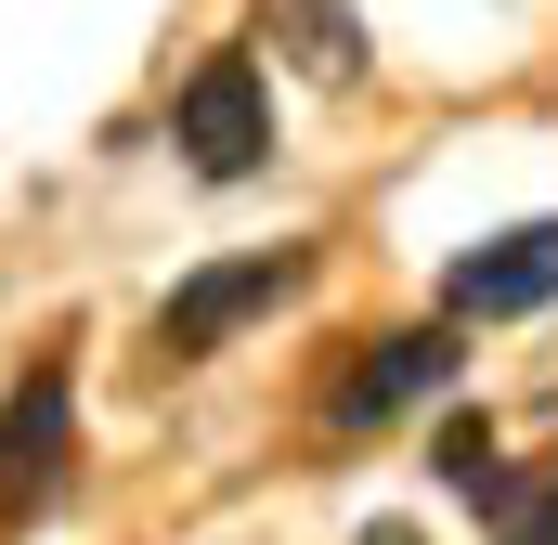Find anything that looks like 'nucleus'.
Wrapping results in <instances>:
<instances>
[{"label":"nucleus","mask_w":558,"mask_h":545,"mask_svg":"<svg viewBox=\"0 0 558 545\" xmlns=\"http://www.w3.org/2000/svg\"><path fill=\"white\" fill-rule=\"evenodd\" d=\"M546 299H558V221L481 234L468 261L441 272V312H454V325H507V312H546Z\"/></svg>","instance_id":"5"},{"label":"nucleus","mask_w":558,"mask_h":545,"mask_svg":"<svg viewBox=\"0 0 558 545\" xmlns=\"http://www.w3.org/2000/svg\"><path fill=\"white\" fill-rule=\"evenodd\" d=\"M169 143H182L195 182H247L274 156V78H260V52H208L182 78V105H169Z\"/></svg>","instance_id":"1"},{"label":"nucleus","mask_w":558,"mask_h":545,"mask_svg":"<svg viewBox=\"0 0 558 545\" xmlns=\"http://www.w3.org/2000/svg\"><path fill=\"white\" fill-rule=\"evenodd\" d=\"M260 39H274L299 78H325V92L364 78V26H351V0H260Z\"/></svg>","instance_id":"6"},{"label":"nucleus","mask_w":558,"mask_h":545,"mask_svg":"<svg viewBox=\"0 0 558 545\" xmlns=\"http://www.w3.org/2000/svg\"><path fill=\"white\" fill-rule=\"evenodd\" d=\"M428 390H454V338H441V325H416V338H364V351L338 364L325 415H338V428H390V415H416Z\"/></svg>","instance_id":"4"},{"label":"nucleus","mask_w":558,"mask_h":545,"mask_svg":"<svg viewBox=\"0 0 558 545\" xmlns=\"http://www.w3.org/2000/svg\"><path fill=\"white\" fill-rule=\"evenodd\" d=\"M65 468H78V377L39 364V377L0 403V520L39 507V494H65Z\"/></svg>","instance_id":"3"},{"label":"nucleus","mask_w":558,"mask_h":545,"mask_svg":"<svg viewBox=\"0 0 558 545\" xmlns=\"http://www.w3.org/2000/svg\"><path fill=\"white\" fill-rule=\"evenodd\" d=\"M481 507H494V545H558V455L533 468V481H494Z\"/></svg>","instance_id":"8"},{"label":"nucleus","mask_w":558,"mask_h":545,"mask_svg":"<svg viewBox=\"0 0 558 545\" xmlns=\"http://www.w3.org/2000/svg\"><path fill=\"white\" fill-rule=\"evenodd\" d=\"M364 545H416V533H403V520H390V533H364Z\"/></svg>","instance_id":"9"},{"label":"nucleus","mask_w":558,"mask_h":545,"mask_svg":"<svg viewBox=\"0 0 558 545\" xmlns=\"http://www.w3.org/2000/svg\"><path fill=\"white\" fill-rule=\"evenodd\" d=\"M299 272H312V247H247V261H208L195 286H169V299H156V351H169V364H208L247 312L299 299Z\"/></svg>","instance_id":"2"},{"label":"nucleus","mask_w":558,"mask_h":545,"mask_svg":"<svg viewBox=\"0 0 558 545\" xmlns=\"http://www.w3.org/2000/svg\"><path fill=\"white\" fill-rule=\"evenodd\" d=\"M428 481L481 507V494L507 481V441H494V415H441V441H428Z\"/></svg>","instance_id":"7"}]
</instances>
